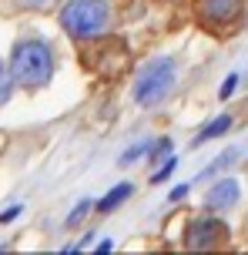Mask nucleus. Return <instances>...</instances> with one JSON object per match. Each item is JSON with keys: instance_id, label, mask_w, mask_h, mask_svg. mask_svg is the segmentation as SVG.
I'll return each instance as SVG.
<instances>
[{"instance_id": "obj_3", "label": "nucleus", "mask_w": 248, "mask_h": 255, "mask_svg": "<svg viewBox=\"0 0 248 255\" xmlns=\"http://www.w3.org/2000/svg\"><path fill=\"white\" fill-rule=\"evenodd\" d=\"M178 84V71L171 57H151L134 77V104L138 108H158Z\"/></svg>"}, {"instance_id": "obj_11", "label": "nucleus", "mask_w": 248, "mask_h": 255, "mask_svg": "<svg viewBox=\"0 0 248 255\" xmlns=\"http://www.w3.org/2000/svg\"><path fill=\"white\" fill-rule=\"evenodd\" d=\"M13 74H10V67H3V61H0V108L10 101V94H13Z\"/></svg>"}, {"instance_id": "obj_17", "label": "nucleus", "mask_w": 248, "mask_h": 255, "mask_svg": "<svg viewBox=\"0 0 248 255\" xmlns=\"http://www.w3.org/2000/svg\"><path fill=\"white\" fill-rule=\"evenodd\" d=\"M20 212H24V208H20V205H10V208H7V212H0V222H13V218L20 215Z\"/></svg>"}, {"instance_id": "obj_9", "label": "nucleus", "mask_w": 248, "mask_h": 255, "mask_svg": "<svg viewBox=\"0 0 248 255\" xmlns=\"http://www.w3.org/2000/svg\"><path fill=\"white\" fill-rule=\"evenodd\" d=\"M238 154H242V151H238V148H228V151H225L222 158H218V161H211V165L205 168V171H201V175H198L195 181H201V178H215L218 171H225V168H232V165H235V161H238ZM195 181H191V185H195Z\"/></svg>"}, {"instance_id": "obj_1", "label": "nucleus", "mask_w": 248, "mask_h": 255, "mask_svg": "<svg viewBox=\"0 0 248 255\" xmlns=\"http://www.w3.org/2000/svg\"><path fill=\"white\" fill-rule=\"evenodd\" d=\"M10 74L20 88H44L54 77V51L47 40L27 37L13 44L10 54Z\"/></svg>"}, {"instance_id": "obj_4", "label": "nucleus", "mask_w": 248, "mask_h": 255, "mask_svg": "<svg viewBox=\"0 0 248 255\" xmlns=\"http://www.w3.org/2000/svg\"><path fill=\"white\" fill-rule=\"evenodd\" d=\"M225 239H228V225L218 222V218H211V215L195 218V222L188 225V232H184V245L195 249V252L218 249V245H225Z\"/></svg>"}, {"instance_id": "obj_8", "label": "nucleus", "mask_w": 248, "mask_h": 255, "mask_svg": "<svg viewBox=\"0 0 248 255\" xmlns=\"http://www.w3.org/2000/svg\"><path fill=\"white\" fill-rule=\"evenodd\" d=\"M228 128H232V115H218L215 121H208V125H205V131H201V134H198L191 144L198 148V144H205V141H211V138H218V134H225Z\"/></svg>"}, {"instance_id": "obj_16", "label": "nucleus", "mask_w": 248, "mask_h": 255, "mask_svg": "<svg viewBox=\"0 0 248 255\" xmlns=\"http://www.w3.org/2000/svg\"><path fill=\"white\" fill-rule=\"evenodd\" d=\"M188 191H191V181H184V185H178V188L171 191V202H181V198L188 195Z\"/></svg>"}, {"instance_id": "obj_14", "label": "nucleus", "mask_w": 248, "mask_h": 255, "mask_svg": "<svg viewBox=\"0 0 248 255\" xmlns=\"http://www.w3.org/2000/svg\"><path fill=\"white\" fill-rule=\"evenodd\" d=\"M168 151H171V138H161V141H158V144H155V151H151V154H155L151 161H161V158H165V154H168Z\"/></svg>"}, {"instance_id": "obj_10", "label": "nucleus", "mask_w": 248, "mask_h": 255, "mask_svg": "<svg viewBox=\"0 0 248 255\" xmlns=\"http://www.w3.org/2000/svg\"><path fill=\"white\" fill-rule=\"evenodd\" d=\"M155 144H158V141H141V144H134V148H128V151L121 154V165L128 168V165H134V161H141V158H148V154L155 151Z\"/></svg>"}, {"instance_id": "obj_5", "label": "nucleus", "mask_w": 248, "mask_h": 255, "mask_svg": "<svg viewBox=\"0 0 248 255\" xmlns=\"http://www.w3.org/2000/svg\"><path fill=\"white\" fill-rule=\"evenodd\" d=\"M242 3L245 0H198V17L208 27L232 24L238 13H242Z\"/></svg>"}, {"instance_id": "obj_13", "label": "nucleus", "mask_w": 248, "mask_h": 255, "mask_svg": "<svg viewBox=\"0 0 248 255\" xmlns=\"http://www.w3.org/2000/svg\"><path fill=\"white\" fill-rule=\"evenodd\" d=\"M174 168H178V158H168V161H165V168H161V171H155L151 185H165V178H168V175L174 171Z\"/></svg>"}, {"instance_id": "obj_6", "label": "nucleus", "mask_w": 248, "mask_h": 255, "mask_svg": "<svg viewBox=\"0 0 248 255\" xmlns=\"http://www.w3.org/2000/svg\"><path fill=\"white\" fill-rule=\"evenodd\" d=\"M238 198H242L238 181L235 178H218L208 188V195H205V205H208L211 212H228V208H235V205H238Z\"/></svg>"}, {"instance_id": "obj_2", "label": "nucleus", "mask_w": 248, "mask_h": 255, "mask_svg": "<svg viewBox=\"0 0 248 255\" xmlns=\"http://www.w3.org/2000/svg\"><path fill=\"white\" fill-rule=\"evenodd\" d=\"M61 27L74 40H91L111 27V3L107 0H67L61 10Z\"/></svg>"}, {"instance_id": "obj_7", "label": "nucleus", "mask_w": 248, "mask_h": 255, "mask_svg": "<svg viewBox=\"0 0 248 255\" xmlns=\"http://www.w3.org/2000/svg\"><path fill=\"white\" fill-rule=\"evenodd\" d=\"M131 191H134V185H131V181H121V185H114V188L107 191V195L94 205V208H97V212H111V208H118L124 198H131Z\"/></svg>"}, {"instance_id": "obj_12", "label": "nucleus", "mask_w": 248, "mask_h": 255, "mask_svg": "<svg viewBox=\"0 0 248 255\" xmlns=\"http://www.w3.org/2000/svg\"><path fill=\"white\" fill-rule=\"evenodd\" d=\"M91 208H94V202H91V198H84V202H78V205H74V212L67 215V222H64V225H67V229H78L81 222H84V215H87Z\"/></svg>"}, {"instance_id": "obj_15", "label": "nucleus", "mask_w": 248, "mask_h": 255, "mask_svg": "<svg viewBox=\"0 0 248 255\" xmlns=\"http://www.w3.org/2000/svg\"><path fill=\"white\" fill-rule=\"evenodd\" d=\"M238 77H242V74H228V77H225V84H222V98H232V91L238 88Z\"/></svg>"}]
</instances>
